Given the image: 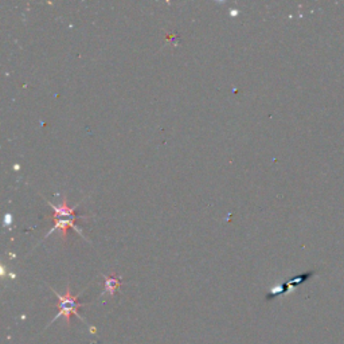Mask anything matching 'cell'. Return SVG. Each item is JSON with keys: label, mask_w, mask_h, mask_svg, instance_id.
Listing matches in <instances>:
<instances>
[{"label": "cell", "mask_w": 344, "mask_h": 344, "mask_svg": "<svg viewBox=\"0 0 344 344\" xmlns=\"http://www.w3.org/2000/svg\"><path fill=\"white\" fill-rule=\"evenodd\" d=\"M53 290V293L57 296V298H58V313L55 315V317L53 319V320L50 321L51 323H54L55 320H58L60 317H65V320H66V324L68 326H70L71 324V321H70V319H71V315H75V317H79L81 320L85 321L86 323V320L83 319V317H81V315H79V309L85 305V303H81L79 301V296L78 294H73L71 293V289H70V286H68V289H66V293L65 294H60L57 293L54 289ZM49 324V326H50Z\"/></svg>", "instance_id": "1"}, {"label": "cell", "mask_w": 344, "mask_h": 344, "mask_svg": "<svg viewBox=\"0 0 344 344\" xmlns=\"http://www.w3.org/2000/svg\"><path fill=\"white\" fill-rule=\"evenodd\" d=\"M86 216H79V215H73V216H57V215H50L49 216V219H51L53 222H54V225H53V227L50 229V231L47 233L45 237H43V239L49 238L53 233H54L55 230H60L61 231V237H62V241L64 242H66V235H68V230L69 229H73L75 230L77 233H78L81 237H82L83 239H86V237H83L82 231L78 229V226H77V219H85Z\"/></svg>", "instance_id": "2"}, {"label": "cell", "mask_w": 344, "mask_h": 344, "mask_svg": "<svg viewBox=\"0 0 344 344\" xmlns=\"http://www.w3.org/2000/svg\"><path fill=\"white\" fill-rule=\"evenodd\" d=\"M104 280H105V289L102 292V294L108 293L110 297H113L117 292V289L121 285V278L116 275V273H113L112 275H104Z\"/></svg>", "instance_id": "3"}]
</instances>
